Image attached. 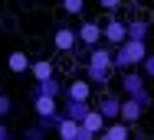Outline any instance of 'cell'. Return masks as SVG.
Returning <instances> with one entry per match:
<instances>
[{"instance_id":"obj_1","label":"cell","mask_w":154,"mask_h":140,"mask_svg":"<svg viewBox=\"0 0 154 140\" xmlns=\"http://www.w3.org/2000/svg\"><path fill=\"white\" fill-rule=\"evenodd\" d=\"M148 59V42L141 39H125L115 49V72H128V69H141V62Z\"/></svg>"},{"instance_id":"obj_2","label":"cell","mask_w":154,"mask_h":140,"mask_svg":"<svg viewBox=\"0 0 154 140\" xmlns=\"http://www.w3.org/2000/svg\"><path fill=\"white\" fill-rule=\"evenodd\" d=\"M98 111H102V117L112 124V121H122V98L118 95H112L108 88H102L98 91V104H95Z\"/></svg>"},{"instance_id":"obj_3","label":"cell","mask_w":154,"mask_h":140,"mask_svg":"<svg viewBox=\"0 0 154 140\" xmlns=\"http://www.w3.org/2000/svg\"><path fill=\"white\" fill-rule=\"evenodd\" d=\"M105 127H108V121L102 117V111L92 104V111L82 117V140H98L105 134Z\"/></svg>"},{"instance_id":"obj_4","label":"cell","mask_w":154,"mask_h":140,"mask_svg":"<svg viewBox=\"0 0 154 140\" xmlns=\"http://www.w3.org/2000/svg\"><path fill=\"white\" fill-rule=\"evenodd\" d=\"M75 46H79V29L75 26H56V33H53V49L72 56Z\"/></svg>"},{"instance_id":"obj_5","label":"cell","mask_w":154,"mask_h":140,"mask_svg":"<svg viewBox=\"0 0 154 140\" xmlns=\"http://www.w3.org/2000/svg\"><path fill=\"white\" fill-rule=\"evenodd\" d=\"M144 88H148V78H144L141 69H128V72H122V95H125V98H134V95H141Z\"/></svg>"},{"instance_id":"obj_6","label":"cell","mask_w":154,"mask_h":140,"mask_svg":"<svg viewBox=\"0 0 154 140\" xmlns=\"http://www.w3.org/2000/svg\"><path fill=\"white\" fill-rule=\"evenodd\" d=\"M79 42H85V46H98V42H105V23H98V20H85V23H79Z\"/></svg>"},{"instance_id":"obj_7","label":"cell","mask_w":154,"mask_h":140,"mask_svg":"<svg viewBox=\"0 0 154 140\" xmlns=\"http://www.w3.org/2000/svg\"><path fill=\"white\" fill-rule=\"evenodd\" d=\"M89 65H98V69H108V72H115V46H108V42H98L92 52H89Z\"/></svg>"},{"instance_id":"obj_8","label":"cell","mask_w":154,"mask_h":140,"mask_svg":"<svg viewBox=\"0 0 154 140\" xmlns=\"http://www.w3.org/2000/svg\"><path fill=\"white\" fill-rule=\"evenodd\" d=\"M62 98H69V101H92V82L75 75L72 82H66V95Z\"/></svg>"},{"instance_id":"obj_9","label":"cell","mask_w":154,"mask_h":140,"mask_svg":"<svg viewBox=\"0 0 154 140\" xmlns=\"http://www.w3.org/2000/svg\"><path fill=\"white\" fill-rule=\"evenodd\" d=\"M125 39H128V23H125V20H118V16L105 20V42L118 49V46H122Z\"/></svg>"},{"instance_id":"obj_10","label":"cell","mask_w":154,"mask_h":140,"mask_svg":"<svg viewBox=\"0 0 154 140\" xmlns=\"http://www.w3.org/2000/svg\"><path fill=\"white\" fill-rule=\"evenodd\" d=\"M33 111L36 117H59V98H53V95H36L33 98Z\"/></svg>"},{"instance_id":"obj_11","label":"cell","mask_w":154,"mask_h":140,"mask_svg":"<svg viewBox=\"0 0 154 140\" xmlns=\"http://www.w3.org/2000/svg\"><path fill=\"white\" fill-rule=\"evenodd\" d=\"M56 137L59 140H82V121H72L62 114L59 124H56Z\"/></svg>"},{"instance_id":"obj_12","label":"cell","mask_w":154,"mask_h":140,"mask_svg":"<svg viewBox=\"0 0 154 140\" xmlns=\"http://www.w3.org/2000/svg\"><path fill=\"white\" fill-rule=\"evenodd\" d=\"M141 117H144V108H141V101H138V98H125V95H122V121L134 127Z\"/></svg>"},{"instance_id":"obj_13","label":"cell","mask_w":154,"mask_h":140,"mask_svg":"<svg viewBox=\"0 0 154 140\" xmlns=\"http://www.w3.org/2000/svg\"><path fill=\"white\" fill-rule=\"evenodd\" d=\"M36 95H53V98H62L66 95V85H62V78H46V82H36L30 91V98H36Z\"/></svg>"},{"instance_id":"obj_14","label":"cell","mask_w":154,"mask_h":140,"mask_svg":"<svg viewBox=\"0 0 154 140\" xmlns=\"http://www.w3.org/2000/svg\"><path fill=\"white\" fill-rule=\"evenodd\" d=\"M131 137H134V127H131V124H125V121H112L98 140H131Z\"/></svg>"},{"instance_id":"obj_15","label":"cell","mask_w":154,"mask_h":140,"mask_svg":"<svg viewBox=\"0 0 154 140\" xmlns=\"http://www.w3.org/2000/svg\"><path fill=\"white\" fill-rule=\"evenodd\" d=\"M30 75H33V82H46V78H56V65H53V59H49V56L36 59V62L30 65Z\"/></svg>"},{"instance_id":"obj_16","label":"cell","mask_w":154,"mask_h":140,"mask_svg":"<svg viewBox=\"0 0 154 140\" xmlns=\"http://www.w3.org/2000/svg\"><path fill=\"white\" fill-rule=\"evenodd\" d=\"M30 65H33V59L23 52V49H13L10 56H7V69L13 72V75H26L30 72Z\"/></svg>"},{"instance_id":"obj_17","label":"cell","mask_w":154,"mask_h":140,"mask_svg":"<svg viewBox=\"0 0 154 140\" xmlns=\"http://www.w3.org/2000/svg\"><path fill=\"white\" fill-rule=\"evenodd\" d=\"M154 26L144 20V16H138V20H128V39H141V42H148L151 39Z\"/></svg>"},{"instance_id":"obj_18","label":"cell","mask_w":154,"mask_h":140,"mask_svg":"<svg viewBox=\"0 0 154 140\" xmlns=\"http://www.w3.org/2000/svg\"><path fill=\"white\" fill-rule=\"evenodd\" d=\"M82 75H85L92 85H98V88H108V82H112V75H115V72H108V69H98V65H89V62H85Z\"/></svg>"},{"instance_id":"obj_19","label":"cell","mask_w":154,"mask_h":140,"mask_svg":"<svg viewBox=\"0 0 154 140\" xmlns=\"http://www.w3.org/2000/svg\"><path fill=\"white\" fill-rule=\"evenodd\" d=\"M89 111H92V101H69L66 98V104H62V114L72 117V121H82Z\"/></svg>"},{"instance_id":"obj_20","label":"cell","mask_w":154,"mask_h":140,"mask_svg":"<svg viewBox=\"0 0 154 140\" xmlns=\"http://www.w3.org/2000/svg\"><path fill=\"white\" fill-rule=\"evenodd\" d=\"M59 7H62V13H69V16H82V10H85V0H62Z\"/></svg>"},{"instance_id":"obj_21","label":"cell","mask_w":154,"mask_h":140,"mask_svg":"<svg viewBox=\"0 0 154 140\" xmlns=\"http://www.w3.org/2000/svg\"><path fill=\"white\" fill-rule=\"evenodd\" d=\"M46 134L49 130H43L39 124H30V127H23V137L20 140H46Z\"/></svg>"},{"instance_id":"obj_22","label":"cell","mask_w":154,"mask_h":140,"mask_svg":"<svg viewBox=\"0 0 154 140\" xmlns=\"http://www.w3.org/2000/svg\"><path fill=\"white\" fill-rule=\"evenodd\" d=\"M10 111H13V98L0 91V121H3V117H10Z\"/></svg>"},{"instance_id":"obj_23","label":"cell","mask_w":154,"mask_h":140,"mask_svg":"<svg viewBox=\"0 0 154 140\" xmlns=\"http://www.w3.org/2000/svg\"><path fill=\"white\" fill-rule=\"evenodd\" d=\"M141 72H144L148 82H154V52H148V59L141 62Z\"/></svg>"},{"instance_id":"obj_24","label":"cell","mask_w":154,"mask_h":140,"mask_svg":"<svg viewBox=\"0 0 154 140\" xmlns=\"http://www.w3.org/2000/svg\"><path fill=\"white\" fill-rule=\"evenodd\" d=\"M122 3H128V0H98V7H102L105 13H115V10H118Z\"/></svg>"},{"instance_id":"obj_25","label":"cell","mask_w":154,"mask_h":140,"mask_svg":"<svg viewBox=\"0 0 154 140\" xmlns=\"http://www.w3.org/2000/svg\"><path fill=\"white\" fill-rule=\"evenodd\" d=\"M134 98L141 101V108H144V111H148V108H151V104H154V95H151V91H148V88H144L141 95H134Z\"/></svg>"},{"instance_id":"obj_26","label":"cell","mask_w":154,"mask_h":140,"mask_svg":"<svg viewBox=\"0 0 154 140\" xmlns=\"http://www.w3.org/2000/svg\"><path fill=\"white\" fill-rule=\"evenodd\" d=\"M0 140H13V130H10L3 121H0Z\"/></svg>"}]
</instances>
